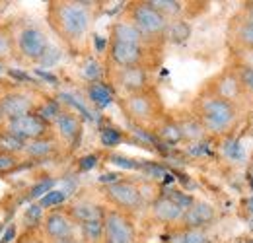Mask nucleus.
<instances>
[{
  "label": "nucleus",
  "mask_w": 253,
  "mask_h": 243,
  "mask_svg": "<svg viewBox=\"0 0 253 243\" xmlns=\"http://www.w3.org/2000/svg\"><path fill=\"white\" fill-rule=\"evenodd\" d=\"M248 208H250V210L253 212V197L250 199V201H248Z\"/></svg>",
  "instance_id": "nucleus-42"
},
{
  "label": "nucleus",
  "mask_w": 253,
  "mask_h": 243,
  "mask_svg": "<svg viewBox=\"0 0 253 243\" xmlns=\"http://www.w3.org/2000/svg\"><path fill=\"white\" fill-rule=\"evenodd\" d=\"M16 49V33L14 28L8 24H0V61H6L12 57Z\"/></svg>",
  "instance_id": "nucleus-25"
},
{
  "label": "nucleus",
  "mask_w": 253,
  "mask_h": 243,
  "mask_svg": "<svg viewBox=\"0 0 253 243\" xmlns=\"http://www.w3.org/2000/svg\"><path fill=\"white\" fill-rule=\"evenodd\" d=\"M168 243H211L209 236L205 230H189V228H181L173 234H169V238L166 240Z\"/></svg>",
  "instance_id": "nucleus-23"
},
{
  "label": "nucleus",
  "mask_w": 253,
  "mask_h": 243,
  "mask_svg": "<svg viewBox=\"0 0 253 243\" xmlns=\"http://www.w3.org/2000/svg\"><path fill=\"white\" fill-rule=\"evenodd\" d=\"M55 189V179H41L39 183H35L32 189L28 191V195H26V199L28 201H39L43 195H47L49 191H53Z\"/></svg>",
  "instance_id": "nucleus-31"
},
{
  "label": "nucleus",
  "mask_w": 253,
  "mask_h": 243,
  "mask_svg": "<svg viewBox=\"0 0 253 243\" xmlns=\"http://www.w3.org/2000/svg\"><path fill=\"white\" fill-rule=\"evenodd\" d=\"M95 163H97V156L90 154V156H86V158L80 160V169H82V171H88V169L95 167Z\"/></svg>",
  "instance_id": "nucleus-37"
},
{
  "label": "nucleus",
  "mask_w": 253,
  "mask_h": 243,
  "mask_svg": "<svg viewBox=\"0 0 253 243\" xmlns=\"http://www.w3.org/2000/svg\"><path fill=\"white\" fill-rule=\"evenodd\" d=\"M53 243H78L74 238H68V240H61V242H53Z\"/></svg>",
  "instance_id": "nucleus-40"
},
{
  "label": "nucleus",
  "mask_w": 253,
  "mask_h": 243,
  "mask_svg": "<svg viewBox=\"0 0 253 243\" xmlns=\"http://www.w3.org/2000/svg\"><path fill=\"white\" fill-rule=\"evenodd\" d=\"M240 84L253 91V68H250V66L240 68Z\"/></svg>",
  "instance_id": "nucleus-34"
},
{
  "label": "nucleus",
  "mask_w": 253,
  "mask_h": 243,
  "mask_svg": "<svg viewBox=\"0 0 253 243\" xmlns=\"http://www.w3.org/2000/svg\"><path fill=\"white\" fill-rule=\"evenodd\" d=\"M246 24L253 28V4H250V8H248V20H246Z\"/></svg>",
  "instance_id": "nucleus-38"
},
{
  "label": "nucleus",
  "mask_w": 253,
  "mask_h": 243,
  "mask_svg": "<svg viewBox=\"0 0 253 243\" xmlns=\"http://www.w3.org/2000/svg\"><path fill=\"white\" fill-rule=\"evenodd\" d=\"M22 243H45V242H41V240H35V238H28V240H24Z\"/></svg>",
  "instance_id": "nucleus-39"
},
{
  "label": "nucleus",
  "mask_w": 253,
  "mask_h": 243,
  "mask_svg": "<svg viewBox=\"0 0 253 243\" xmlns=\"http://www.w3.org/2000/svg\"><path fill=\"white\" fill-rule=\"evenodd\" d=\"M16 167H18V160H16V158L0 156V173H6V171H14Z\"/></svg>",
  "instance_id": "nucleus-36"
},
{
  "label": "nucleus",
  "mask_w": 253,
  "mask_h": 243,
  "mask_svg": "<svg viewBox=\"0 0 253 243\" xmlns=\"http://www.w3.org/2000/svg\"><path fill=\"white\" fill-rule=\"evenodd\" d=\"M24 154L33 160V162H43V160H49L57 154V140L53 138V134L49 136H43V138H37L26 144V150Z\"/></svg>",
  "instance_id": "nucleus-16"
},
{
  "label": "nucleus",
  "mask_w": 253,
  "mask_h": 243,
  "mask_svg": "<svg viewBox=\"0 0 253 243\" xmlns=\"http://www.w3.org/2000/svg\"><path fill=\"white\" fill-rule=\"evenodd\" d=\"M246 66H250V68H253V51L250 53V59H248V64Z\"/></svg>",
  "instance_id": "nucleus-41"
},
{
  "label": "nucleus",
  "mask_w": 253,
  "mask_h": 243,
  "mask_svg": "<svg viewBox=\"0 0 253 243\" xmlns=\"http://www.w3.org/2000/svg\"><path fill=\"white\" fill-rule=\"evenodd\" d=\"M177 124H179V130H181L183 140L197 142V140H201V138L205 136V128H203L201 121H199L195 115L185 117V119H179V121H177Z\"/></svg>",
  "instance_id": "nucleus-24"
},
{
  "label": "nucleus",
  "mask_w": 253,
  "mask_h": 243,
  "mask_svg": "<svg viewBox=\"0 0 253 243\" xmlns=\"http://www.w3.org/2000/svg\"><path fill=\"white\" fill-rule=\"evenodd\" d=\"M148 2L166 20H168V16H175L181 12V2H175V0H148Z\"/></svg>",
  "instance_id": "nucleus-30"
},
{
  "label": "nucleus",
  "mask_w": 253,
  "mask_h": 243,
  "mask_svg": "<svg viewBox=\"0 0 253 243\" xmlns=\"http://www.w3.org/2000/svg\"><path fill=\"white\" fill-rule=\"evenodd\" d=\"M47 24L55 35L66 43H80L92 26L90 4L76 0H55L47 6Z\"/></svg>",
  "instance_id": "nucleus-1"
},
{
  "label": "nucleus",
  "mask_w": 253,
  "mask_h": 243,
  "mask_svg": "<svg viewBox=\"0 0 253 243\" xmlns=\"http://www.w3.org/2000/svg\"><path fill=\"white\" fill-rule=\"evenodd\" d=\"M86 93H88V99L94 103L95 107H99V109H105L107 105L113 103V91H111L109 86H105L101 80L94 82V84H88Z\"/></svg>",
  "instance_id": "nucleus-22"
},
{
  "label": "nucleus",
  "mask_w": 253,
  "mask_h": 243,
  "mask_svg": "<svg viewBox=\"0 0 253 243\" xmlns=\"http://www.w3.org/2000/svg\"><path fill=\"white\" fill-rule=\"evenodd\" d=\"M2 126L8 132H12L16 138H20L22 142H26V144L32 142V140H37V138H43V136H49L51 134V124L43 121L35 111L2 122Z\"/></svg>",
  "instance_id": "nucleus-8"
},
{
  "label": "nucleus",
  "mask_w": 253,
  "mask_h": 243,
  "mask_svg": "<svg viewBox=\"0 0 253 243\" xmlns=\"http://www.w3.org/2000/svg\"><path fill=\"white\" fill-rule=\"evenodd\" d=\"M238 41H240L242 45H246L248 49H252L253 51V28L252 26L244 24V26L238 30Z\"/></svg>",
  "instance_id": "nucleus-33"
},
{
  "label": "nucleus",
  "mask_w": 253,
  "mask_h": 243,
  "mask_svg": "<svg viewBox=\"0 0 253 243\" xmlns=\"http://www.w3.org/2000/svg\"><path fill=\"white\" fill-rule=\"evenodd\" d=\"M128 16H130V24L140 31V35L144 37V41H148V39H160L168 31V20L160 14L158 10H154L150 6L148 0H144V2H132L128 6Z\"/></svg>",
  "instance_id": "nucleus-4"
},
{
  "label": "nucleus",
  "mask_w": 253,
  "mask_h": 243,
  "mask_svg": "<svg viewBox=\"0 0 253 243\" xmlns=\"http://www.w3.org/2000/svg\"><path fill=\"white\" fill-rule=\"evenodd\" d=\"M183 208L179 204H175L171 199H168L166 195L158 197L154 202H152V216L162 222V224H173V222H181V216H183Z\"/></svg>",
  "instance_id": "nucleus-15"
},
{
  "label": "nucleus",
  "mask_w": 253,
  "mask_h": 243,
  "mask_svg": "<svg viewBox=\"0 0 253 243\" xmlns=\"http://www.w3.org/2000/svg\"><path fill=\"white\" fill-rule=\"evenodd\" d=\"M111 41L128 43V45H144V37L130 22H117L111 28Z\"/></svg>",
  "instance_id": "nucleus-18"
},
{
  "label": "nucleus",
  "mask_w": 253,
  "mask_h": 243,
  "mask_svg": "<svg viewBox=\"0 0 253 243\" xmlns=\"http://www.w3.org/2000/svg\"><path fill=\"white\" fill-rule=\"evenodd\" d=\"M142 169L150 175V177H154V179H162V177H166V169L164 167H160L156 163H142Z\"/></svg>",
  "instance_id": "nucleus-35"
},
{
  "label": "nucleus",
  "mask_w": 253,
  "mask_h": 243,
  "mask_svg": "<svg viewBox=\"0 0 253 243\" xmlns=\"http://www.w3.org/2000/svg\"><path fill=\"white\" fill-rule=\"evenodd\" d=\"M99 140H101V144L105 148H115V146H119L123 142V132L119 128H115V126H103L99 130Z\"/></svg>",
  "instance_id": "nucleus-28"
},
{
  "label": "nucleus",
  "mask_w": 253,
  "mask_h": 243,
  "mask_svg": "<svg viewBox=\"0 0 253 243\" xmlns=\"http://www.w3.org/2000/svg\"><path fill=\"white\" fill-rule=\"evenodd\" d=\"M240 80L232 74H222L216 78L214 86H212V93L211 95H216L220 99H226V101H232L234 97H238L240 93Z\"/></svg>",
  "instance_id": "nucleus-19"
},
{
  "label": "nucleus",
  "mask_w": 253,
  "mask_h": 243,
  "mask_svg": "<svg viewBox=\"0 0 253 243\" xmlns=\"http://www.w3.org/2000/svg\"><path fill=\"white\" fill-rule=\"evenodd\" d=\"M26 150V142L16 138L12 132H8L4 126H0V156L8 158H18Z\"/></svg>",
  "instance_id": "nucleus-21"
},
{
  "label": "nucleus",
  "mask_w": 253,
  "mask_h": 243,
  "mask_svg": "<svg viewBox=\"0 0 253 243\" xmlns=\"http://www.w3.org/2000/svg\"><path fill=\"white\" fill-rule=\"evenodd\" d=\"M214 208L212 204L209 202H203V201H193L189 208H185V212L181 216V224L183 228H189V230H205L209 224L214 222Z\"/></svg>",
  "instance_id": "nucleus-12"
},
{
  "label": "nucleus",
  "mask_w": 253,
  "mask_h": 243,
  "mask_svg": "<svg viewBox=\"0 0 253 243\" xmlns=\"http://www.w3.org/2000/svg\"><path fill=\"white\" fill-rule=\"evenodd\" d=\"M53 124L57 126L59 134L63 136L68 144H76V140L82 134V121H80V117L74 111H64L63 109L57 115V119H55Z\"/></svg>",
  "instance_id": "nucleus-14"
},
{
  "label": "nucleus",
  "mask_w": 253,
  "mask_h": 243,
  "mask_svg": "<svg viewBox=\"0 0 253 243\" xmlns=\"http://www.w3.org/2000/svg\"><path fill=\"white\" fill-rule=\"evenodd\" d=\"M80 232L88 243H99L103 238V220H92V222L80 224Z\"/></svg>",
  "instance_id": "nucleus-26"
},
{
  "label": "nucleus",
  "mask_w": 253,
  "mask_h": 243,
  "mask_svg": "<svg viewBox=\"0 0 253 243\" xmlns=\"http://www.w3.org/2000/svg\"><path fill=\"white\" fill-rule=\"evenodd\" d=\"M115 82L119 84L121 90H125L128 95L138 93V91L148 90V70L144 66H128V68H119Z\"/></svg>",
  "instance_id": "nucleus-13"
},
{
  "label": "nucleus",
  "mask_w": 253,
  "mask_h": 243,
  "mask_svg": "<svg viewBox=\"0 0 253 243\" xmlns=\"http://www.w3.org/2000/svg\"><path fill=\"white\" fill-rule=\"evenodd\" d=\"M156 138H158L162 144H179L183 140L181 136V130H179V124L175 119H160L156 124Z\"/></svg>",
  "instance_id": "nucleus-20"
},
{
  "label": "nucleus",
  "mask_w": 253,
  "mask_h": 243,
  "mask_svg": "<svg viewBox=\"0 0 253 243\" xmlns=\"http://www.w3.org/2000/svg\"><path fill=\"white\" fill-rule=\"evenodd\" d=\"M64 201H66V193H64L63 189H61V191H59V189H53V191H49L47 195H43V197L37 201V204H39L43 210H53V208L61 206Z\"/></svg>",
  "instance_id": "nucleus-27"
},
{
  "label": "nucleus",
  "mask_w": 253,
  "mask_h": 243,
  "mask_svg": "<svg viewBox=\"0 0 253 243\" xmlns=\"http://www.w3.org/2000/svg\"><path fill=\"white\" fill-rule=\"evenodd\" d=\"M68 216L72 218V222H76L78 226L84 224V222H92V220H103L105 210L94 204V202H88V201H82V202H74L70 208H68Z\"/></svg>",
  "instance_id": "nucleus-17"
},
{
  "label": "nucleus",
  "mask_w": 253,
  "mask_h": 243,
  "mask_svg": "<svg viewBox=\"0 0 253 243\" xmlns=\"http://www.w3.org/2000/svg\"><path fill=\"white\" fill-rule=\"evenodd\" d=\"M103 193H105V199L115 206V210H121V212H136L144 204L142 191L132 181L117 179V181L107 183Z\"/></svg>",
  "instance_id": "nucleus-5"
},
{
  "label": "nucleus",
  "mask_w": 253,
  "mask_h": 243,
  "mask_svg": "<svg viewBox=\"0 0 253 243\" xmlns=\"http://www.w3.org/2000/svg\"><path fill=\"white\" fill-rule=\"evenodd\" d=\"M109 59L117 68H128V66H144V45H128V43H117L109 41Z\"/></svg>",
  "instance_id": "nucleus-11"
},
{
  "label": "nucleus",
  "mask_w": 253,
  "mask_h": 243,
  "mask_svg": "<svg viewBox=\"0 0 253 243\" xmlns=\"http://www.w3.org/2000/svg\"><path fill=\"white\" fill-rule=\"evenodd\" d=\"M16 51L22 59L32 62H41L49 53V39L45 31L37 26H26L16 33Z\"/></svg>",
  "instance_id": "nucleus-7"
},
{
  "label": "nucleus",
  "mask_w": 253,
  "mask_h": 243,
  "mask_svg": "<svg viewBox=\"0 0 253 243\" xmlns=\"http://www.w3.org/2000/svg\"><path fill=\"white\" fill-rule=\"evenodd\" d=\"M121 109L134 124H148L162 119V103L154 90H144L130 93L121 99Z\"/></svg>",
  "instance_id": "nucleus-3"
},
{
  "label": "nucleus",
  "mask_w": 253,
  "mask_h": 243,
  "mask_svg": "<svg viewBox=\"0 0 253 243\" xmlns=\"http://www.w3.org/2000/svg\"><path fill=\"white\" fill-rule=\"evenodd\" d=\"M43 234L49 242H61V240H68V238H74V222L72 218L63 210H49V212L43 216Z\"/></svg>",
  "instance_id": "nucleus-10"
},
{
  "label": "nucleus",
  "mask_w": 253,
  "mask_h": 243,
  "mask_svg": "<svg viewBox=\"0 0 253 243\" xmlns=\"http://www.w3.org/2000/svg\"><path fill=\"white\" fill-rule=\"evenodd\" d=\"M35 109H37V103L30 91L12 90L0 95V121L2 122L33 113Z\"/></svg>",
  "instance_id": "nucleus-9"
},
{
  "label": "nucleus",
  "mask_w": 253,
  "mask_h": 243,
  "mask_svg": "<svg viewBox=\"0 0 253 243\" xmlns=\"http://www.w3.org/2000/svg\"><path fill=\"white\" fill-rule=\"evenodd\" d=\"M101 243H136V226L121 210H105Z\"/></svg>",
  "instance_id": "nucleus-6"
},
{
  "label": "nucleus",
  "mask_w": 253,
  "mask_h": 243,
  "mask_svg": "<svg viewBox=\"0 0 253 243\" xmlns=\"http://www.w3.org/2000/svg\"><path fill=\"white\" fill-rule=\"evenodd\" d=\"M82 78L84 80H88V84H94V82H99V78H101V74H103V68H101V64L95 61V59H86L84 64H82Z\"/></svg>",
  "instance_id": "nucleus-29"
},
{
  "label": "nucleus",
  "mask_w": 253,
  "mask_h": 243,
  "mask_svg": "<svg viewBox=\"0 0 253 243\" xmlns=\"http://www.w3.org/2000/svg\"><path fill=\"white\" fill-rule=\"evenodd\" d=\"M195 117L201 121L205 132L222 134L236 121V107L232 101L220 99L216 95H207L199 99Z\"/></svg>",
  "instance_id": "nucleus-2"
},
{
  "label": "nucleus",
  "mask_w": 253,
  "mask_h": 243,
  "mask_svg": "<svg viewBox=\"0 0 253 243\" xmlns=\"http://www.w3.org/2000/svg\"><path fill=\"white\" fill-rule=\"evenodd\" d=\"M109 160H111V163H115V165H119V167H125V169H140V167H142L140 162L130 160V158H126V156H119V154H113Z\"/></svg>",
  "instance_id": "nucleus-32"
}]
</instances>
